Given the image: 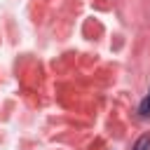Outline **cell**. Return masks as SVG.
<instances>
[{
	"label": "cell",
	"instance_id": "1",
	"mask_svg": "<svg viewBox=\"0 0 150 150\" xmlns=\"http://www.w3.org/2000/svg\"><path fill=\"white\" fill-rule=\"evenodd\" d=\"M138 115L141 117H150V89H148V94L143 96V101L138 105Z\"/></svg>",
	"mask_w": 150,
	"mask_h": 150
},
{
	"label": "cell",
	"instance_id": "2",
	"mask_svg": "<svg viewBox=\"0 0 150 150\" xmlns=\"http://www.w3.org/2000/svg\"><path fill=\"white\" fill-rule=\"evenodd\" d=\"M134 150H150V136H148V134L138 136L136 143H134Z\"/></svg>",
	"mask_w": 150,
	"mask_h": 150
}]
</instances>
